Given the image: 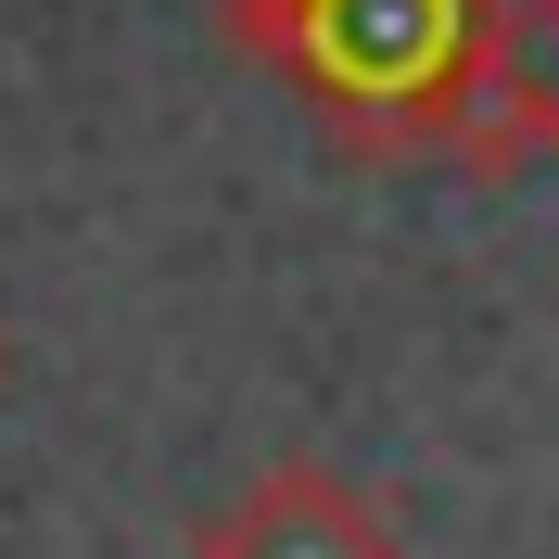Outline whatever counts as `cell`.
Instances as JSON below:
<instances>
[{
	"instance_id": "obj_1",
	"label": "cell",
	"mask_w": 559,
	"mask_h": 559,
	"mask_svg": "<svg viewBox=\"0 0 559 559\" xmlns=\"http://www.w3.org/2000/svg\"><path fill=\"white\" fill-rule=\"evenodd\" d=\"M229 38L254 64H293L369 140H445L457 103L509 64L496 0H229Z\"/></svg>"
},
{
	"instance_id": "obj_2",
	"label": "cell",
	"mask_w": 559,
	"mask_h": 559,
	"mask_svg": "<svg viewBox=\"0 0 559 559\" xmlns=\"http://www.w3.org/2000/svg\"><path fill=\"white\" fill-rule=\"evenodd\" d=\"M191 559H394V522L344 484V471L280 457V471H254V484L191 534Z\"/></svg>"
},
{
	"instance_id": "obj_3",
	"label": "cell",
	"mask_w": 559,
	"mask_h": 559,
	"mask_svg": "<svg viewBox=\"0 0 559 559\" xmlns=\"http://www.w3.org/2000/svg\"><path fill=\"white\" fill-rule=\"evenodd\" d=\"M522 38H547V51H559V0H522Z\"/></svg>"
}]
</instances>
